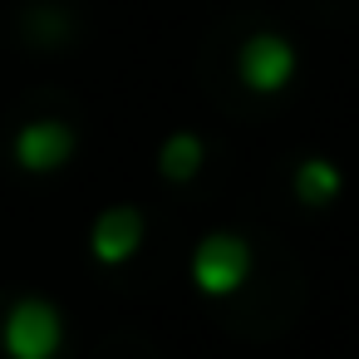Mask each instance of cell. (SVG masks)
Listing matches in <instances>:
<instances>
[{
    "mask_svg": "<svg viewBox=\"0 0 359 359\" xmlns=\"http://www.w3.org/2000/svg\"><path fill=\"white\" fill-rule=\"evenodd\" d=\"M0 344H6L11 359H55L65 344V320L50 300H15L6 325H0Z\"/></svg>",
    "mask_w": 359,
    "mask_h": 359,
    "instance_id": "6da1fadb",
    "label": "cell"
},
{
    "mask_svg": "<svg viewBox=\"0 0 359 359\" xmlns=\"http://www.w3.org/2000/svg\"><path fill=\"white\" fill-rule=\"evenodd\" d=\"M251 276V246L236 236V231H212L197 241L192 251V280L202 295L212 300H226L231 290H241Z\"/></svg>",
    "mask_w": 359,
    "mask_h": 359,
    "instance_id": "7a4b0ae2",
    "label": "cell"
},
{
    "mask_svg": "<svg viewBox=\"0 0 359 359\" xmlns=\"http://www.w3.org/2000/svg\"><path fill=\"white\" fill-rule=\"evenodd\" d=\"M236 74L251 94H280L295 79V50L280 35H251L236 55Z\"/></svg>",
    "mask_w": 359,
    "mask_h": 359,
    "instance_id": "3957f363",
    "label": "cell"
},
{
    "mask_svg": "<svg viewBox=\"0 0 359 359\" xmlns=\"http://www.w3.org/2000/svg\"><path fill=\"white\" fill-rule=\"evenodd\" d=\"M143 231L148 226H143V212L138 207H104L94 217V226H89V251H94L99 266H123V261L138 256Z\"/></svg>",
    "mask_w": 359,
    "mask_h": 359,
    "instance_id": "277c9868",
    "label": "cell"
},
{
    "mask_svg": "<svg viewBox=\"0 0 359 359\" xmlns=\"http://www.w3.org/2000/svg\"><path fill=\"white\" fill-rule=\"evenodd\" d=\"M74 158V128L60 118H35L15 133V163L25 172H55Z\"/></svg>",
    "mask_w": 359,
    "mask_h": 359,
    "instance_id": "5b68a950",
    "label": "cell"
},
{
    "mask_svg": "<svg viewBox=\"0 0 359 359\" xmlns=\"http://www.w3.org/2000/svg\"><path fill=\"white\" fill-rule=\"evenodd\" d=\"M202 163H207V148H202L197 133H172V138L158 148V172H163L168 182H192V177L202 172Z\"/></svg>",
    "mask_w": 359,
    "mask_h": 359,
    "instance_id": "8992f818",
    "label": "cell"
},
{
    "mask_svg": "<svg viewBox=\"0 0 359 359\" xmlns=\"http://www.w3.org/2000/svg\"><path fill=\"white\" fill-rule=\"evenodd\" d=\"M339 187H344V177H339V168L330 158H305L295 168V197L305 207H330L339 197Z\"/></svg>",
    "mask_w": 359,
    "mask_h": 359,
    "instance_id": "52a82bcc",
    "label": "cell"
}]
</instances>
